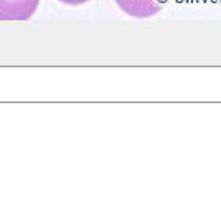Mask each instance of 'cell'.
<instances>
[{
    "instance_id": "cell-1",
    "label": "cell",
    "mask_w": 221,
    "mask_h": 203,
    "mask_svg": "<svg viewBox=\"0 0 221 203\" xmlns=\"http://www.w3.org/2000/svg\"><path fill=\"white\" fill-rule=\"evenodd\" d=\"M41 0H0V21L24 22L34 16Z\"/></svg>"
},
{
    "instance_id": "cell-2",
    "label": "cell",
    "mask_w": 221,
    "mask_h": 203,
    "mask_svg": "<svg viewBox=\"0 0 221 203\" xmlns=\"http://www.w3.org/2000/svg\"><path fill=\"white\" fill-rule=\"evenodd\" d=\"M168 0H115L125 14L136 19H148L161 13Z\"/></svg>"
},
{
    "instance_id": "cell-3",
    "label": "cell",
    "mask_w": 221,
    "mask_h": 203,
    "mask_svg": "<svg viewBox=\"0 0 221 203\" xmlns=\"http://www.w3.org/2000/svg\"><path fill=\"white\" fill-rule=\"evenodd\" d=\"M59 2L66 3V5H72V6H77V5H83V3L89 2V0H59Z\"/></svg>"
}]
</instances>
